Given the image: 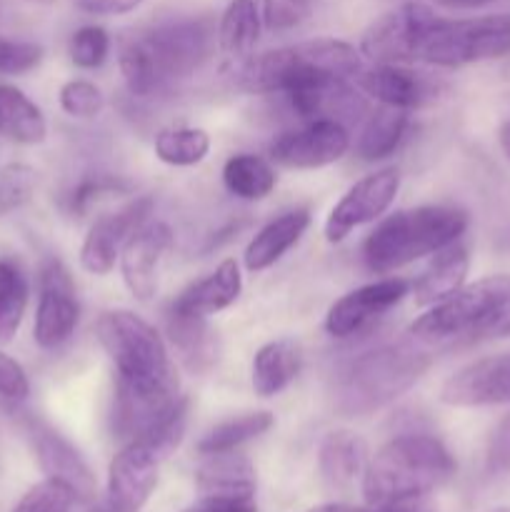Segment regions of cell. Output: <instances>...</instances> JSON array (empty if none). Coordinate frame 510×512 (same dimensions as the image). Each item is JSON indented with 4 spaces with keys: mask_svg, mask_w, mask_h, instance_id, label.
Instances as JSON below:
<instances>
[{
    "mask_svg": "<svg viewBox=\"0 0 510 512\" xmlns=\"http://www.w3.org/2000/svg\"><path fill=\"white\" fill-rule=\"evenodd\" d=\"M95 335L115 368V438L123 445L145 438L183 398L168 348L158 330L130 310L100 315Z\"/></svg>",
    "mask_w": 510,
    "mask_h": 512,
    "instance_id": "obj_1",
    "label": "cell"
},
{
    "mask_svg": "<svg viewBox=\"0 0 510 512\" xmlns=\"http://www.w3.org/2000/svg\"><path fill=\"white\" fill-rule=\"evenodd\" d=\"M213 25L203 18L170 20L135 35L120 48V73L138 98L165 93L190 78L208 60L213 48Z\"/></svg>",
    "mask_w": 510,
    "mask_h": 512,
    "instance_id": "obj_2",
    "label": "cell"
},
{
    "mask_svg": "<svg viewBox=\"0 0 510 512\" xmlns=\"http://www.w3.org/2000/svg\"><path fill=\"white\" fill-rule=\"evenodd\" d=\"M455 475V460L433 435H398L368 460L363 498L370 505L415 503Z\"/></svg>",
    "mask_w": 510,
    "mask_h": 512,
    "instance_id": "obj_3",
    "label": "cell"
},
{
    "mask_svg": "<svg viewBox=\"0 0 510 512\" xmlns=\"http://www.w3.org/2000/svg\"><path fill=\"white\" fill-rule=\"evenodd\" d=\"M423 340H403L360 355L335 378L333 405L348 418L375 413L408 393L433 363Z\"/></svg>",
    "mask_w": 510,
    "mask_h": 512,
    "instance_id": "obj_4",
    "label": "cell"
},
{
    "mask_svg": "<svg viewBox=\"0 0 510 512\" xmlns=\"http://www.w3.org/2000/svg\"><path fill=\"white\" fill-rule=\"evenodd\" d=\"M360 50L345 40L318 38L305 43L268 50L243 60L238 68V85L248 93H290L293 88L315 80L343 78L360 73Z\"/></svg>",
    "mask_w": 510,
    "mask_h": 512,
    "instance_id": "obj_5",
    "label": "cell"
},
{
    "mask_svg": "<svg viewBox=\"0 0 510 512\" xmlns=\"http://www.w3.org/2000/svg\"><path fill=\"white\" fill-rule=\"evenodd\" d=\"M468 228V215L453 205H420L385 218L363 245V258L373 273H395L413 260L438 253Z\"/></svg>",
    "mask_w": 510,
    "mask_h": 512,
    "instance_id": "obj_6",
    "label": "cell"
},
{
    "mask_svg": "<svg viewBox=\"0 0 510 512\" xmlns=\"http://www.w3.org/2000/svg\"><path fill=\"white\" fill-rule=\"evenodd\" d=\"M510 55V13L475 15V18H440L423 33L415 60L438 68L500 60Z\"/></svg>",
    "mask_w": 510,
    "mask_h": 512,
    "instance_id": "obj_7",
    "label": "cell"
},
{
    "mask_svg": "<svg viewBox=\"0 0 510 512\" xmlns=\"http://www.w3.org/2000/svg\"><path fill=\"white\" fill-rule=\"evenodd\" d=\"M508 298L510 275H490V278L475 280L430 305L410 325V333L428 345L458 338H483L488 323Z\"/></svg>",
    "mask_w": 510,
    "mask_h": 512,
    "instance_id": "obj_8",
    "label": "cell"
},
{
    "mask_svg": "<svg viewBox=\"0 0 510 512\" xmlns=\"http://www.w3.org/2000/svg\"><path fill=\"white\" fill-rule=\"evenodd\" d=\"M80 305L75 283L60 260L50 258L40 268L38 308H35L33 338L43 350H55L73 338L78 328Z\"/></svg>",
    "mask_w": 510,
    "mask_h": 512,
    "instance_id": "obj_9",
    "label": "cell"
},
{
    "mask_svg": "<svg viewBox=\"0 0 510 512\" xmlns=\"http://www.w3.org/2000/svg\"><path fill=\"white\" fill-rule=\"evenodd\" d=\"M433 18V10L423 3H415V0L398 5V8L380 15L365 30L363 40H360V53L378 65L415 63L418 45Z\"/></svg>",
    "mask_w": 510,
    "mask_h": 512,
    "instance_id": "obj_10",
    "label": "cell"
},
{
    "mask_svg": "<svg viewBox=\"0 0 510 512\" xmlns=\"http://www.w3.org/2000/svg\"><path fill=\"white\" fill-rule=\"evenodd\" d=\"M350 148V135L340 120H308L303 128L288 130L270 143V158L283 168L315 170L338 163Z\"/></svg>",
    "mask_w": 510,
    "mask_h": 512,
    "instance_id": "obj_11",
    "label": "cell"
},
{
    "mask_svg": "<svg viewBox=\"0 0 510 512\" xmlns=\"http://www.w3.org/2000/svg\"><path fill=\"white\" fill-rule=\"evenodd\" d=\"M398 190L400 173L395 168H385L378 170V173L365 175L330 210L328 220H325V240L328 243H340L355 228L378 220L393 205Z\"/></svg>",
    "mask_w": 510,
    "mask_h": 512,
    "instance_id": "obj_12",
    "label": "cell"
},
{
    "mask_svg": "<svg viewBox=\"0 0 510 512\" xmlns=\"http://www.w3.org/2000/svg\"><path fill=\"white\" fill-rule=\"evenodd\" d=\"M160 455L145 443H125L108 468V512H140L158 488Z\"/></svg>",
    "mask_w": 510,
    "mask_h": 512,
    "instance_id": "obj_13",
    "label": "cell"
},
{
    "mask_svg": "<svg viewBox=\"0 0 510 512\" xmlns=\"http://www.w3.org/2000/svg\"><path fill=\"white\" fill-rule=\"evenodd\" d=\"M150 210H153V200L135 198L115 213L95 220L80 248V265L93 275L110 273L115 268V260H120L125 243L148 223Z\"/></svg>",
    "mask_w": 510,
    "mask_h": 512,
    "instance_id": "obj_14",
    "label": "cell"
},
{
    "mask_svg": "<svg viewBox=\"0 0 510 512\" xmlns=\"http://www.w3.org/2000/svg\"><path fill=\"white\" fill-rule=\"evenodd\" d=\"M408 290L410 283L405 278L375 280L363 288L350 290L348 295L330 305L325 315V330L333 338H350L393 310L408 295Z\"/></svg>",
    "mask_w": 510,
    "mask_h": 512,
    "instance_id": "obj_15",
    "label": "cell"
},
{
    "mask_svg": "<svg viewBox=\"0 0 510 512\" xmlns=\"http://www.w3.org/2000/svg\"><path fill=\"white\" fill-rule=\"evenodd\" d=\"M25 433H28V440L33 445V453L45 478L65 483L78 500L93 498L95 475L70 440H65L58 430H53L38 418L25 420Z\"/></svg>",
    "mask_w": 510,
    "mask_h": 512,
    "instance_id": "obj_16",
    "label": "cell"
},
{
    "mask_svg": "<svg viewBox=\"0 0 510 512\" xmlns=\"http://www.w3.org/2000/svg\"><path fill=\"white\" fill-rule=\"evenodd\" d=\"M173 245V230L165 223H145L120 253V273L135 300L150 303L158 295L160 268Z\"/></svg>",
    "mask_w": 510,
    "mask_h": 512,
    "instance_id": "obj_17",
    "label": "cell"
},
{
    "mask_svg": "<svg viewBox=\"0 0 510 512\" xmlns=\"http://www.w3.org/2000/svg\"><path fill=\"white\" fill-rule=\"evenodd\" d=\"M440 400L453 408L510 403V353L475 360L460 368L443 383Z\"/></svg>",
    "mask_w": 510,
    "mask_h": 512,
    "instance_id": "obj_18",
    "label": "cell"
},
{
    "mask_svg": "<svg viewBox=\"0 0 510 512\" xmlns=\"http://www.w3.org/2000/svg\"><path fill=\"white\" fill-rule=\"evenodd\" d=\"M358 83L365 90V95L378 100L380 105L400 110L423 108V105L433 103L440 93L438 80L428 78L425 73L403 68V65L390 63L365 70Z\"/></svg>",
    "mask_w": 510,
    "mask_h": 512,
    "instance_id": "obj_19",
    "label": "cell"
},
{
    "mask_svg": "<svg viewBox=\"0 0 510 512\" xmlns=\"http://www.w3.org/2000/svg\"><path fill=\"white\" fill-rule=\"evenodd\" d=\"M240 290H243L240 265L235 263L233 258H228L223 260L208 278L198 280V283L190 285L188 290H183L170 310L183 315L210 318V315L230 308V305L240 298Z\"/></svg>",
    "mask_w": 510,
    "mask_h": 512,
    "instance_id": "obj_20",
    "label": "cell"
},
{
    "mask_svg": "<svg viewBox=\"0 0 510 512\" xmlns=\"http://www.w3.org/2000/svg\"><path fill=\"white\" fill-rule=\"evenodd\" d=\"M308 225L310 213L305 208L288 210V213L270 220L268 225H263V228L253 235V240H250L248 248H245V268H248L250 273H263V270L273 268L293 245H298V240L303 238Z\"/></svg>",
    "mask_w": 510,
    "mask_h": 512,
    "instance_id": "obj_21",
    "label": "cell"
},
{
    "mask_svg": "<svg viewBox=\"0 0 510 512\" xmlns=\"http://www.w3.org/2000/svg\"><path fill=\"white\" fill-rule=\"evenodd\" d=\"M168 340L173 345L180 363L195 375H203L215 368L220 355V343L215 330L208 325V318L183 315L170 310L168 313Z\"/></svg>",
    "mask_w": 510,
    "mask_h": 512,
    "instance_id": "obj_22",
    "label": "cell"
},
{
    "mask_svg": "<svg viewBox=\"0 0 510 512\" xmlns=\"http://www.w3.org/2000/svg\"><path fill=\"white\" fill-rule=\"evenodd\" d=\"M468 268L470 258L465 245H460L458 240H455V243L440 248L438 253H433V258L425 265L423 273L415 278V283L410 285V288H413L415 305L430 308V305H435L438 300L448 298L450 293L463 288Z\"/></svg>",
    "mask_w": 510,
    "mask_h": 512,
    "instance_id": "obj_23",
    "label": "cell"
},
{
    "mask_svg": "<svg viewBox=\"0 0 510 512\" xmlns=\"http://www.w3.org/2000/svg\"><path fill=\"white\" fill-rule=\"evenodd\" d=\"M365 465H368V445L350 430H333L320 443L318 468L330 488H350L355 480L363 478Z\"/></svg>",
    "mask_w": 510,
    "mask_h": 512,
    "instance_id": "obj_24",
    "label": "cell"
},
{
    "mask_svg": "<svg viewBox=\"0 0 510 512\" xmlns=\"http://www.w3.org/2000/svg\"><path fill=\"white\" fill-rule=\"evenodd\" d=\"M300 365H303V353L295 340L280 338L265 343L255 353L253 368H250L253 390L260 398H273V395L283 393L298 378Z\"/></svg>",
    "mask_w": 510,
    "mask_h": 512,
    "instance_id": "obj_25",
    "label": "cell"
},
{
    "mask_svg": "<svg viewBox=\"0 0 510 512\" xmlns=\"http://www.w3.org/2000/svg\"><path fill=\"white\" fill-rule=\"evenodd\" d=\"M0 135L18 145H40L48 135L43 110L10 83H0Z\"/></svg>",
    "mask_w": 510,
    "mask_h": 512,
    "instance_id": "obj_26",
    "label": "cell"
},
{
    "mask_svg": "<svg viewBox=\"0 0 510 512\" xmlns=\"http://www.w3.org/2000/svg\"><path fill=\"white\" fill-rule=\"evenodd\" d=\"M205 458L195 475L200 495H255V470L248 458L235 450Z\"/></svg>",
    "mask_w": 510,
    "mask_h": 512,
    "instance_id": "obj_27",
    "label": "cell"
},
{
    "mask_svg": "<svg viewBox=\"0 0 510 512\" xmlns=\"http://www.w3.org/2000/svg\"><path fill=\"white\" fill-rule=\"evenodd\" d=\"M260 10L255 0H230L218 23V45L230 60H248L260 38Z\"/></svg>",
    "mask_w": 510,
    "mask_h": 512,
    "instance_id": "obj_28",
    "label": "cell"
},
{
    "mask_svg": "<svg viewBox=\"0 0 510 512\" xmlns=\"http://www.w3.org/2000/svg\"><path fill=\"white\" fill-rule=\"evenodd\" d=\"M30 300V283L15 258H0V345L13 343L23 325Z\"/></svg>",
    "mask_w": 510,
    "mask_h": 512,
    "instance_id": "obj_29",
    "label": "cell"
},
{
    "mask_svg": "<svg viewBox=\"0 0 510 512\" xmlns=\"http://www.w3.org/2000/svg\"><path fill=\"white\" fill-rule=\"evenodd\" d=\"M408 133V110L383 108L375 110L363 125L358 138V155L363 160H383L398 150Z\"/></svg>",
    "mask_w": 510,
    "mask_h": 512,
    "instance_id": "obj_30",
    "label": "cell"
},
{
    "mask_svg": "<svg viewBox=\"0 0 510 512\" xmlns=\"http://www.w3.org/2000/svg\"><path fill=\"white\" fill-rule=\"evenodd\" d=\"M223 183L235 198L240 200H263L273 193L278 175L270 168L268 160L258 155L240 153L225 163Z\"/></svg>",
    "mask_w": 510,
    "mask_h": 512,
    "instance_id": "obj_31",
    "label": "cell"
},
{
    "mask_svg": "<svg viewBox=\"0 0 510 512\" xmlns=\"http://www.w3.org/2000/svg\"><path fill=\"white\" fill-rule=\"evenodd\" d=\"M270 428H273V415H270L268 410H258V413L223 420V423L215 425L213 430H208V433L198 440V453H230V450H238L240 445L260 438V435L268 433Z\"/></svg>",
    "mask_w": 510,
    "mask_h": 512,
    "instance_id": "obj_32",
    "label": "cell"
},
{
    "mask_svg": "<svg viewBox=\"0 0 510 512\" xmlns=\"http://www.w3.org/2000/svg\"><path fill=\"white\" fill-rule=\"evenodd\" d=\"M210 153V135L200 128H170L155 138V155L175 168L203 163Z\"/></svg>",
    "mask_w": 510,
    "mask_h": 512,
    "instance_id": "obj_33",
    "label": "cell"
},
{
    "mask_svg": "<svg viewBox=\"0 0 510 512\" xmlns=\"http://www.w3.org/2000/svg\"><path fill=\"white\" fill-rule=\"evenodd\" d=\"M38 188V173L25 163H10L0 170V218L23 208Z\"/></svg>",
    "mask_w": 510,
    "mask_h": 512,
    "instance_id": "obj_34",
    "label": "cell"
},
{
    "mask_svg": "<svg viewBox=\"0 0 510 512\" xmlns=\"http://www.w3.org/2000/svg\"><path fill=\"white\" fill-rule=\"evenodd\" d=\"M75 493L60 480L45 478L20 498L13 512H73Z\"/></svg>",
    "mask_w": 510,
    "mask_h": 512,
    "instance_id": "obj_35",
    "label": "cell"
},
{
    "mask_svg": "<svg viewBox=\"0 0 510 512\" xmlns=\"http://www.w3.org/2000/svg\"><path fill=\"white\" fill-rule=\"evenodd\" d=\"M110 53V38L100 25H83L70 38V60L78 68L93 70L105 63Z\"/></svg>",
    "mask_w": 510,
    "mask_h": 512,
    "instance_id": "obj_36",
    "label": "cell"
},
{
    "mask_svg": "<svg viewBox=\"0 0 510 512\" xmlns=\"http://www.w3.org/2000/svg\"><path fill=\"white\" fill-rule=\"evenodd\" d=\"M315 10V0H263L260 18L273 33H288L308 23Z\"/></svg>",
    "mask_w": 510,
    "mask_h": 512,
    "instance_id": "obj_37",
    "label": "cell"
},
{
    "mask_svg": "<svg viewBox=\"0 0 510 512\" xmlns=\"http://www.w3.org/2000/svg\"><path fill=\"white\" fill-rule=\"evenodd\" d=\"M103 105V93L90 80H68L60 88V108L73 118H95V115H100Z\"/></svg>",
    "mask_w": 510,
    "mask_h": 512,
    "instance_id": "obj_38",
    "label": "cell"
},
{
    "mask_svg": "<svg viewBox=\"0 0 510 512\" xmlns=\"http://www.w3.org/2000/svg\"><path fill=\"white\" fill-rule=\"evenodd\" d=\"M43 45L30 40L0 38V75H23L43 63Z\"/></svg>",
    "mask_w": 510,
    "mask_h": 512,
    "instance_id": "obj_39",
    "label": "cell"
},
{
    "mask_svg": "<svg viewBox=\"0 0 510 512\" xmlns=\"http://www.w3.org/2000/svg\"><path fill=\"white\" fill-rule=\"evenodd\" d=\"M30 380L23 365L0 350V408L18 410L28 400Z\"/></svg>",
    "mask_w": 510,
    "mask_h": 512,
    "instance_id": "obj_40",
    "label": "cell"
},
{
    "mask_svg": "<svg viewBox=\"0 0 510 512\" xmlns=\"http://www.w3.org/2000/svg\"><path fill=\"white\" fill-rule=\"evenodd\" d=\"M128 188L130 185L120 178H110V175H95V178L83 180V183L73 190L70 208H73L75 215H80V218H83V215L93 208V203H98L100 198L125 193Z\"/></svg>",
    "mask_w": 510,
    "mask_h": 512,
    "instance_id": "obj_41",
    "label": "cell"
},
{
    "mask_svg": "<svg viewBox=\"0 0 510 512\" xmlns=\"http://www.w3.org/2000/svg\"><path fill=\"white\" fill-rule=\"evenodd\" d=\"M183 512H258L255 495H200Z\"/></svg>",
    "mask_w": 510,
    "mask_h": 512,
    "instance_id": "obj_42",
    "label": "cell"
},
{
    "mask_svg": "<svg viewBox=\"0 0 510 512\" xmlns=\"http://www.w3.org/2000/svg\"><path fill=\"white\" fill-rule=\"evenodd\" d=\"M488 470L490 473H508L510 470V415L500 420L488 445Z\"/></svg>",
    "mask_w": 510,
    "mask_h": 512,
    "instance_id": "obj_43",
    "label": "cell"
},
{
    "mask_svg": "<svg viewBox=\"0 0 510 512\" xmlns=\"http://www.w3.org/2000/svg\"><path fill=\"white\" fill-rule=\"evenodd\" d=\"M75 8L90 15H123L138 8L143 0H73Z\"/></svg>",
    "mask_w": 510,
    "mask_h": 512,
    "instance_id": "obj_44",
    "label": "cell"
},
{
    "mask_svg": "<svg viewBox=\"0 0 510 512\" xmlns=\"http://www.w3.org/2000/svg\"><path fill=\"white\" fill-rule=\"evenodd\" d=\"M303 512H428L423 508H415L413 503L403 505H343V503H328V505H315V508Z\"/></svg>",
    "mask_w": 510,
    "mask_h": 512,
    "instance_id": "obj_45",
    "label": "cell"
},
{
    "mask_svg": "<svg viewBox=\"0 0 510 512\" xmlns=\"http://www.w3.org/2000/svg\"><path fill=\"white\" fill-rule=\"evenodd\" d=\"M483 338H510V298L505 300L503 308L493 315V320L485 328Z\"/></svg>",
    "mask_w": 510,
    "mask_h": 512,
    "instance_id": "obj_46",
    "label": "cell"
},
{
    "mask_svg": "<svg viewBox=\"0 0 510 512\" xmlns=\"http://www.w3.org/2000/svg\"><path fill=\"white\" fill-rule=\"evenodd\" d=\"M438 5H445V8L455 10H468V8H483V5L495 3V0H435Z\"/></svg>",
    "mask_w": 510,
    "mask_h": 512,
    "instance_id": "obj_47",
    "label": "cell"
},
{
    "mask_svg": "<svg viewBox=\"0 0 510 512\" xmlns=\"http://www.w3.org/2000/svg\"><path fill=\"white\" fill-rule=\"evenodd\" d=\"M498 140H500V148H503L505 158H508V163H510V123H503V125H500V130H498Z\"/></svg>",
    "mask_w": 510,
    "mask_h": 512,
    "instance_id": "obj_48",
    "label": "cell"
},
{
    "mask_svg": "<svg viewBox=\"0 0 510 512\" xmlns=\"http://www.w3.org/2000/svg\"><path fill=\"white\" fill-rule=\"evenodd\" d=\"M490 512H510V508H495V510H490Z\"/></svg>",
    "mask_w": 510,
    "mask_h": 512,
    "instance_id": "obj_49",
    "label": "cell"
}]
</instances>
